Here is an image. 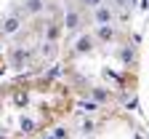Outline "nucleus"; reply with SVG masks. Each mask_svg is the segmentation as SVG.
Listing matches in <instances>:
<instances>
[{
  "label": "nucleus",
  "instance_id": "f257e3e1",
  "mask_svg": "<svg viewBox=\"0 0 149 139\" xmlns=\"http://www.w3.org/2000/svg\"><path fill=\"white\" fill-rule=\"evenodd\" d=\"M67 83L45 75L11 78L0 83V139H37L72 112Z\"/></svg>",
  "mask_w": 149,
  "mask_h": 139
}]
</instances>
